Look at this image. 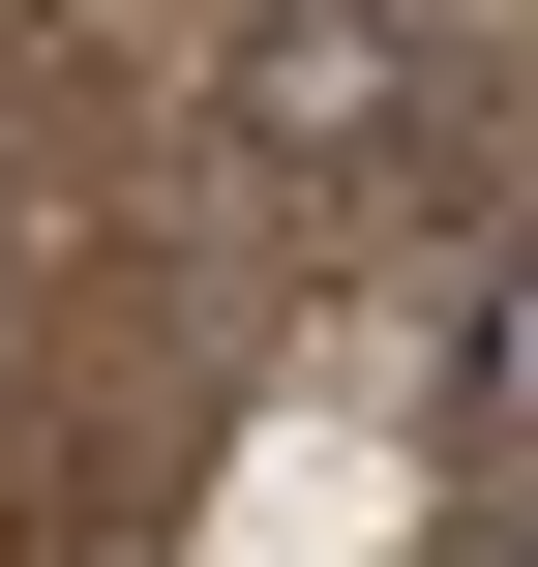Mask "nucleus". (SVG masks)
Wrapping results in <instances>:
<instances>
[{"label":"nucleus","instance_id":"2","mask_svg":"<svg viewBox=\"0 0 538 567\" xmlns=\"http://www.w3.org/2000/svg\"><path fill=\"white\" fill-rule=\"evenodd\" d=\"M449 419H479V449H538V269H479V299H449Z\"/></svg>","mask_w":538,"mask_h":567},{"label":"nucleus","instance_id":"1","mask_svg":"<svg viewBox=\"0 0 538 567\" xmlns=\"http://www.w3.org/2000/svg\"><path fill=\"white\" fill-rule=\"evenodd\" d=\"M210 120H240V179H359V150H419V30L389 0H240Z\"/></svg>","mask_w":538,"mask_h":567},{"label":"nucleus","instance_id":"3","mask_svg":"<svg viewBox=\"0 0 538 567\" xmlns=\"http://www.w3.org/2000/svg\"><path fill=\"white\" fill-rule=\"evenodd\" d=\"M509 567H538V508H509Z\"/></svg>","mask_w":538,"mask_h":567}]
</instances>
